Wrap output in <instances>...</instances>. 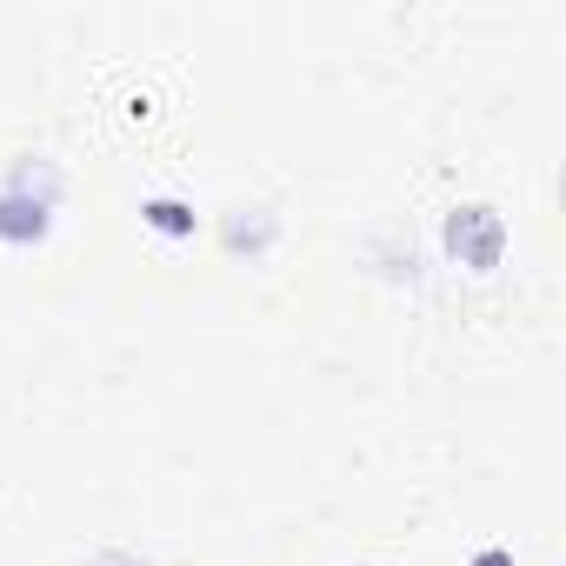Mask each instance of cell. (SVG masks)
<instances>
[{
	"mask_svg": "<svg viewBox=\"0 0 566 566\" xmlns=\"http://www.w3.org/2000/svg\"><path fill=\"white\" fill-rule=\"evenodd\" d=\"M447 247H453V260H460V266L493 273V266H500V253H506V220H500L493 207H460V213L447 220Z\"/></svg>",
	"mask_w": 566,
	"mask_h": 566,
	"instance_id": "obj_1",
	"label": "cell"
},
{
	"mask_svg": "<svg viewBox=\"0 0 566 566\" xmlns=\"http://www.w3.org/2000/svg\"><path fill=\"white\" fill-rule=\"evenodd\" d=\"M41 233H48V200H34V193H0V240L34 247Z\"/></svg>",
	"mask_w": 566,
	"mask_h": 566,
	"instance_id": "obj_2",
	"label": "cell"
},
{
	"mask_svg": "<svg viewBox=\"0 0 566 566\" xmlns=\"http://www.w3.org/2000/svg\"><path fill=\"white\" fill-rule=\"evenodd\" d=\"M140 220H147L154 233H167V240H187V233H193V207H187V200H147Z\"/></svg>",
	"mask_w": 566,
	"mask_h": 566,
	"instance_id": "obj_3",
	"label": "cell"
},
{
	"mask_svg": "<svg viewBox=\"0 0 566 566\" xmlns=\"http://www.w3.org/2000/svg\"><path fill=\"white\" fill-rule=\"evenodd\" d=\"M473 566H513V553H506V546H486V553H480Z\"/></svg>",
	"mask_w": 566,
	"mask_h": 566,
	"instance_id": "obj_4",
	"label": "cell"
}]
</instances>
